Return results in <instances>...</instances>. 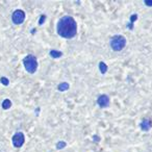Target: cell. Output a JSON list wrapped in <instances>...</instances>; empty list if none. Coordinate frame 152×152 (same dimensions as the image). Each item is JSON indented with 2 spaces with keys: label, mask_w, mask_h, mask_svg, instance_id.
<instances>
[{
  "label": "cell",
  "mask_w": 152,
  "mask_h": 152,
  "mask_svg": "<svg viewBox=\"0 0 152 152\" xmlns=\"http://www.w3.org/2000/svg\"><path fill=\"white\" fill-rule=\"evenodd\" d=\"M126 46V39L123 36H115L110 40V47L115 51H121Z\"/></svg>",
  "instance_id": "cell-3"
},
{
  "label": "cell",
  "mask_w": 152,
  "mask_h": 152,
  "mask_svg": "<svg viewBox=\"0 0 152 152\" xmlns=\"http://www.w3.org/2000/svg\"><path fill=\"white\" fill-rule=\"evenodd\" d=\"M49 54L53 58H59L63 55V53L61 51H57V50H51V51L49 52Z\"/></svg>",
  "instance_id": "cell-9"
},
{
  "label": "cell",
  "mask_w": 152,
  "mask_h": 152,
  "mask_svg": "<svg viewBox=\"0 0 152 152\" xmlns=\"http://www.w3.org/2000/svg\"><path fill=\"white\" fill-rule=\"evenodd\" d=\"M137 15H132V16H131V23H132L133 21H135V20H137Z\"/></svg>",
  "instance_id": "cell-15"
},
{
  "label": "cell",
  "mask_w": 152,
  "mask_h": 152,
  "mask_svg": "<svg viewBox=\"0 0 152 152\" xmlns=\"http://www.w3.org/2000/svg\"><path fill=\"white\" fill-rule=\"evenodd\" d=\"M12 20L15 24H22L25 20V13L22 9H17L13 13L12 15Z\"/></svg>",
  "instance_id": "cell-4"
},
{
  "label": "cell",
  "mask_w": 152,
  "mask_h": 152,
  "mask_svg": "<svg viewBox=\"0 0 152 152\" xmlns=\"http://www.w3.org/2000/svg\"><path fill=\"white\" fill-rule=\"evenodd\" d=\"M141 128H142V130L144 131H148L151 128V122L149 120H144L142 123H141Z\"/></svg>",
  "instance_id": "cell-7"
},
{
  "label": "cell",
  "mask_w": 152,
  "mask_h": 152,
  "mask_svg": "<svg viewBox=\"0 0 152 152\" xmlns=\"http://www.w3.org/2000/svg\"><path fill=\"white\" fill-rule=\"evenodd\" d=\"M68 89H69V83H67V82H61V83H59V85H57V90L59 92L67 91Z\"/></svg>",
  "instance_id": "cell-8"
},
{
  "label": "cell",
  "mask_w": 152,
  "mask_h": 152,
  "mask_svg": "<svg viewBox=\"0 0 152 152\" xmlns=\"http://www.w3.org/2000/svg\"><path fill=\"white\" fill-rule=\"evenodd\" d=\"M11 106H12V101L9 100V99H5V100L2 102V108L3 110H9Z\"/></svg>",
  "instance_id": "cell-10"
},
{
  "label": "cell",
  "mask_w": 152,
  "mask_h": 152,
  "mask_svg": "<svg viewBox=\"0 0 152 152\" xmlns=\"http://www.w3.org/2000/svg\"><path fill=\"white\" fill-rule=\"evenodd\" d=\"M45 19H46V16H41V19H40V21H39V24L42 25L43 23H44V21H45Z\"/></svg>",
  "instance_id": "cell-14"
},
{
  "label": "cell",
  "mask_w": 152,
  "mask_h": 152,
  "mask_svg": "<svg viewBox=\"0 0 152 152\" xmlns=\"http://www.w3.org/2000/svg\"><path fill=\"white\" fill-rule=\"evenodd\" d=\"M65 147H66V143L63 142V141H61V142H58V143L56 144V148H57V149H63Z\"/></svg>",
  "instance_id": "cell-13"
},
{
  "label": "cell",
  "mask_w": 152,
  "mask_h": 152,
  "mask_svg": "<svg viewBox=\"0 0 152 152\" xmlns=\"http://www.w3.org/2000/svg\"><path fill=\"white\" fill-rule=\"evenodd\" d=\"M0 82H1L3 85H5V87H6V85H9V80L6 78V77H1V78H0Z\"/></svg>",
  "instance_id": "cell-12"
},
{
  "label": "cell",
  "mask_w": 152,
  "mask_h": 152,
  "mask_svg": "<svg viewBox=\"0 0 152 152\" xmlns=\"http://www.w3.org/2000/svg\"><path fill=\"white\" fill-rule=\"evenodd\" d=\"M57 34L65 39H72L77 34V24L71 16H65L57 23Z\"/></svg>",
  "instance_id": "cell-1"
},
{
  "label": "cell",
  "mask_w": 152,
  "mask_h": 152,
  "mask_svg": "<svg viewBox=\"0 0 152 152\" xmlns=\"http://www.w3.org/2000/svg\"><path fill=\"white\" fill-rule=\"evenodd\" d=\"M13 145L16 147V148H20V147L23 146V144L25 142V137L23 132H17V133L13 137Z\"/></svg>",
  "instance_id": "cell-5"
},
{
  "label": "cell",
  "mask_w": 152,
  "mask_h": 152,
  "mask_svg": "<svg viewBox=\"0 0 152 152\" xmlns=\"http://www.w3.org/2000/svg\"><path fill=\"white\" fill-rule=\"evenodd\" d=\"M97 103L100 107H106L110 104V98L106 95H101L97 99Z\"/></svg>",
  "instance_id": "cell-6"
},
{
  "label": "cell",
  "mask_w": 152,
  "mask_h": 152,
  "mask_svg": "<svg viewBox=\"0 0 152 152\" xmlns=\"http://www.w3.org/2000/svg\"><path fill=\"white\" fill-rule=\"evenodd\" d=\"M145 4L148 6H152V1H149V0H146L145 1Z\"/></svg>",
  "instance_id": "cell-16"
},
{
  "label": "cell",
  "mask_w": 152,
  "mask_h": 152,
  "mask_svg": "<svg viewBox=\"0 0 152 152\" xmlns=\"http://www.w3.org/2000/svg\"><path fill=\"white\" fill-rule=\"evenodd\" d=\"M99 70H100V72L102 74H105L107 71V66L105 63H103V61H101L100 64H99Z\"/></svg>",
  "instance_id": "cell-11"
},
{
  "label": "cell",
  "mask_w": 152,
  "mask_h": 152,
  "mask_svg": "<svg viewBox=\"0 0 152 152\" xmlns=\"http://www.w3.org/2000/svg\"><path fill=\"white\" fill-rule=\"evenodd\" d=\"M23 64H24L25 70L27 71L28 73L34 74L38 70V61L34 55H26L23 59Z\"/></svg>",
  "instance_id": "cell-2"
}]
</instances>
